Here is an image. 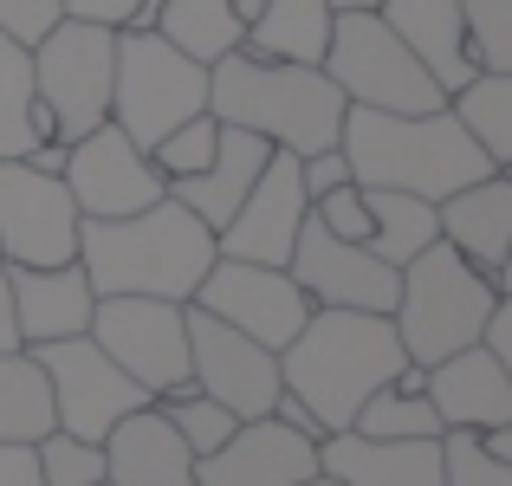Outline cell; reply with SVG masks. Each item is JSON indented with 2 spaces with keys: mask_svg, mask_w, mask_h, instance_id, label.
<instances>
[{
  "mask_svg": "<svg viewBox=\"0 0 512 486\" xmlns=\"http://www.w3.org/2000/svg\"><path fill=\"white\" fill-rule=\"evenodd\" d=\"M78 201L59 175L26 156L0 162V266H65L78 260Z\"/></svg>",
  "mask_w": 512,
  "mask_h": 486,
  "instance_id": "11",
  "label": "cell"
},
{
  "mask_svg": "<svg viewBox=\"0 0 512 486\" xmlns=\"http://www.w3.org/2000/svg\"><path fill=\"white\" fill-rule=\"evenodd\" d=\"M39 137V104H33V52L0 39V162L33 156Z\"/></svg>",
  "mask_w": 512,
  "mask_h": 486,
  "instance_id": "30",
  "label": "cell"
},
{
  "mask_svg": "<svg viewBox=\"0 0 512 486\" xmlns=\"http://www.w3.org/2000/svg\"><path fill=\"white\" fill-rule=\"evenodd\" d=\"M195 312L234 324L240 337H253V344L266 350H286L292 337H299L305 312H312V299H305L299 286H292L286 266H260V260H221L214 253V266L201 273L195 286Z\"/></svg>",
  "mask_w": 512,
  "mask_h": 486,
  "instance_id": "12",
  "label": "cell"
},
{
  "mask_svg": "<svg viewBox=\"0 0 512 486\" xmlns=\"http://www.w3.org/2000/svg\"><path fill=\"white\" fill-rule=\"evenodd\" d=\"M383 0H331V13H376Z\"/></svg>",
  "mask_w": 512,
  "mask_h": 486,
  "instance_id": "44",
  "label": "cell"
},
{
  "mask_svg": "<svg viewBox=\"0 0 512 486\" xmlns=\"http://www.w3.org/2000/svg\"><path fill=\"white\" fill-rule=\"evenodd\" d=\"M448 111L493 169H512V72H474L448 91Z\"/></svg>",
  "mask_w": 512,
  "mask_h": 486,
  "instance_id": "27",
  "label": "cell"
},
{
  "mask_svg": "<svg viewBox=\"0 0 512 486\" xmlns=\"http://www.w3.org/2000/svg\"><path fill=\"white\" fill-rule=\"evenodd\" d=\"M208 111V65L175 52L163 33L117 26V65H111V124L137 150L169 137L182 117Z\"/></svg>",
  "mask_w": 512,
  "mask_h": 486,
  "instance_id": "8",
  "label": "cell"
},
{
  "mask_svg": "<svg viewBox=\"0 0 512 486\" xmlns=\"http://www.w3.org/2000/svg\"><path fill=\"white\" fill-rule=\"evenodd\" d=\"M474 344H480V350H493V357H500L506 370H512V299H506V292L493 299V312H487V324H480Z\"/></svg>",
  "mask_w": 512,
  "mask_h": 486,
  "instance_id": "39",
  "label": "cell"
},
{
  "mask_svg": "<svg viewBox=\"0 0 512 486\" xmlns=\"http://www.w3.org/2000/svg\"><path fill=\"white\" fill-rule=\"evenodd\" d=\"M150 33H163L169 46L188 52L195 65H214V59H227V52L247 39V20H240L227 0H163Z\"/></svg>",
  "mask_w": 512,
  "mask_h": 486,
  "instance_id": "28",
  "label": "cell"
},
{
  "mask_svg": "<svg viewBox=\"0 0 512 486\" xmlns=\"http://www.w3.org/2000/svg\"><path fill=\"white\" fill-rule=\"evenodd\" d=\"M208 111H214V124L253 130V137H266L286 156H312L338 143L350 104L318 65L260 59V52L234 46L227 59L208 65Z\"/></svg>",
  "mask_w": 512,
  "mask_h": 486,
  "instance_id": "3",
  "label": "cell"
},
{
  "mask_svg": "<svg viewBox=\"0 0 512 486\" xmlns=\"http://www.w3.org/2000/svg\"><path fill=\"white\" fill-rule=\"evenodd\" d=\"M493 299H500V286H493L480 266H467L448 240L422 247L402 266L396 312H389V324H396V337H402V357L428 370V363L467 350L480 337V324H487Z\"/></svg>",
  "mask_w": 512,
  "mask_h": 486,
  "instance_id": "5",
  "label": "cell"
},
{
  "mask_svg": "<svg viewBox=\"0 0 512 486\" xmlns=\"http://www.w3.org/2000/svg\"><path fill=\"white\" fill-rule=\"evenodd\" d=\"M299 486H338V480H331V474H305Z\"/></svg>",
  "mask_w": 512,
  "mask_h": 486,
  "instance_id": "46",
  "label": "cell"
},
{
  "mask_svg": "<svg viewBox=\"0 0 512 486\" xmlns=\"http://www.w3.org/2000/svg\"><path fill=\"white\" fill-rule=\"evenodd\" d=\"M227 7H234L240 20H253V13H260V0H227Z\"/></svg>",
  "mask_w": 512,
  "mask_h": 486,
  "instance_id": "45",
  "label": "cell"
},
{
  "mask_svg": "<svg viewBox=\"0 0 512 486\" xmlns=\"http://www.w3.org/2000/svg\"><path fill=\"white\" fill-rule=\"evenodd\" d=\"M150 409H156V415H163V422L175 428V441H182V448L195 454V461H201V454H214V448H221V441L240 428L234 415H227L221 402H208L195 383H182V389H169V396H156Z\"/></svg>",
  "mask_w": 512,
  "mask_h": 486,
  "instance_id": "32",
  "label": "cell"
},
{
  "mask_svg": "<svg viewBox=\"0 0 512 486\" xmlns=\"http://www.w3.org/2000/svg\"><path fill=\"white\" fill-rule=\"evenodd\" d=\"M104 480L111 486H195V454L175 441L156 409H137L104 435Z\"/></svg>",
  "mask_w": 512,
  "mask_h": 486,
  "instance_id": "23",
  "label": "cell"
},
{
  "mask_svg": "<svg viewBox=\"0 0 512 486\" xmlns=\"http://www.w3.org/2000/svg\"><path fill=\"white\" fill-rule=\"evenodd\" d=\"M350 182V156L331 143V150H312V156H299V188H305V201H318V195H331V188H344Z\"/></svg>",
  "mask_w": 512,
  "mask_h": 486,
  "instance_id": "38",
  "label": "cell"
},
{
  "mask_svg": "<svg viewBox=\"0 0 512 486\" xmlns=\"http://www.w3.org/2000/svg\"><path fill=\"white\" fill-rule=\"evenodd\" d=\"M292 286L305 292L312 305H331V312H396V266L376 260L363 240H338L305 214L299 240H292V260H286Z\"/></svg>",
  "mask_w": 512,
  "mask_h": 486,
  "instance_id": "15",
  "label": "cell"
},
{
  "mask_svg": "<svg viewBox=\"0 0 512 486\" xmlns=\"http://www.w3.org/2000/svg\"><path fill=\"white\" fill-rule=\"evenodd\" d=\"M214 137H221L214 111H195V117H182V124H175L169 137H156L143 156L156 162V175H163V182H182V175L208 169V156H214Z\"/></svg>",
  "mask_w": 512,
  "mask_h": 486,
  "instance_id": "36",
  "label": "cell"
},
{
  "mask_svg": "<svg viewBox=\"0 0 512 486\" xmlns=\"http://www.w3.org/2000/svg\"><path fill=\"white\" fill-rule=\"evenodd\" d=\"M318 72L344 91V104H363V111L422 117V111H441V104H448V91L428 78V65L415 59L376 13H331V39H325Z\"/></svg>",
  "mask_w": 512,
  "mask_h": 486,
  "instance_id": "7",
  "label": "cell"
},
{
  "mask_svg": "<svg viewBox=\"0 0 512 486\" xmlns=\"http://www.w3.org/2000/svg\"><path fill=\"white\" fill-rule=\"evenodd\" d=\"M72 20H98V26H130V7L137 0H59Z\"/></svg>",
  "mask_w": 512,
  "mask_h": 486,
  "instance_id": "41",
  "label": "cell"
},
{
  "mask_svg": "<svg viewBox=\"0 0 512 486\" xmlns=\"http://www.w3.org/2000/svg\"><path fill=\"white\" fill-rule=\"evenodd\" d=\"M33 363L46 370L52 389V428L78 441H104L124 415L150 409L143 383H130L91 337H59V344H33Z\"/></svg>",
  "mask_w": 512,
  "mask_h": 486,
  "instance_id": "10",
  "label": "cell"
},
{
  "mask_svg": "<svg viewBox=\"0 0 512 486\" xmlns=\"http://www.w3.org/2000/svg\"><path fill=\"white\" fill-rule=\"evenodd\" d=\"M441 486H512V461L480 441V428H441Z\"/></svg>",
  "mask_w": 512,
  "mask_h": 486,
  "instance_id": "35",
  "label": "cell"
},
{
  "mask_svg": "<svg viewBox=\"0 0 512 486\" xmlns=\"http://www.w3.org/2000/svg\"><path fill=\"white\" fill-rule=\"evenodd\" d=\"M474 72H512V0H454Z\"/></svg>",
  "mask_w": 512,
  "mask_h": 486,
  "instance_id": "34",
  "label": "cell"
},
{
  "mask_svg": "<svg viewBox=\"0 0 512 486\" xmlns=\"http://www.w3.org/2000/svg\"><path fill=\"white\" fill-rule=\"evenodd\" d=\"M52 428V389L33 350H0V441H26L33 448Z\"/></svg>",
  "mask_w": 512,
  "mask_h": 486,
  "instance_id": "29",
  "label": "cell"
},
{
  "mask_svg": "<svg viewBox=\"0 0 512 486\" xmlns=\"http://www.w3.org/2000/svg\"><path fill=\"white\" fill-rule=\"evenodd\" d=\"M363 208H370V240H363V247H370L376 260H389L396 273L422 247L441 240L435 201H422V195H402V188H363Z\"/></svg>",
  "mask_w": 512,
  "mask_h": 486,
  "instance_id": "26",
  "label": "cell"
},
{
  "mask_svg": "<svg viewBox=\"0 0 512 486\" xmlns=\"http://www.w3.org/2000/svg\"><path fill=\"white\" fill-rule=\"evenodd\" d=\"M305 214H312V201H305V188H299V156L273 150L266 169H260V182H253L247 195H240V208L214 227V253H221V260L286 266Z\"/></svg>",
  "mask_w": 512,
  "mask_h": 486,
  "instance_id": "16",
  "label": "cell"
},
{
  "mask_svg": "<svg viewBox=\"0 0 512 486\" xmlns=\"http://www.w3.org/2000/svg\"><path fill=\"white\" fill-rule=\"evenodd\" d=\"M7 292H13V324H20V350L33 344H59V337H85L91 331V292L85 266H7Z\"/></svg>",
  "mask_w": 512,
  "mask_h": 486,
  "instance_id": "19",
  "label": "cell"
},
{
  "mask_svg": "<svg viewBox=\"0 0 512 486\" xmlns=\"http://www.w3.org/2000/svg\"><path fill=\"white\" fill-rule=\"evenodd\" d=\"M422 396L435 402L441 428H500V422H512V370L480 344L428 363Z\"/></svg>",
  "mask_w": 512,
  "mask_h": 486,
  "instance_id": "20",
  "label": "cell"
},
{
  "mask_svg": "<svg viewBox=\"0 0 512 486\" xmlns=\"http://www.w3.org/2000/svg\"><path fill=\"white\" fill-rule=\"evenodd\" d=\"M59 182L72 188V201H78L85 221H117V214H137V208H150V201L169 195V182L156 175V162L143 156L111 117H104L98 130H85L78 143H65Z\"/></svg>",
  "mask_w": 512,
  "mask_h": 486,
  "instance_id": "14",
  "label": "cell"
},
{
  "mask_svg": "<svg viewBox=\"0 0 512 486\" xmlns=\"http://www.w3.org/2000/svg\"><path fill=\"white\" fill-rule=\"evenodd\" d=\"M331 39V0H260V13L247 20L240 46L260 59H292V65H318Z\"/></svg>",
  "mask_w": 512,
  "mask_h": 486,
  "instance_id": "25",
  "label": "cell"
},
{
  "mask_svg": "<svg viewBox=\"0 0 512 486\" xmlns=\"http://www.w3.org/2000/svg\"><path fill=\"white\" fill-rule=\"evenodd\" d=\"M318 474L338 486H441V435L435 441H376L357 428L318 435Z\"/></svg>",
  "mask_w": 512,
  "mask_h": 486,
  "instance_id": "21",
  "label": "cell"
},
{
  "mask_svg": "<svg viewBox=\"0 0 512 486\" xmlns=\"http://www.w3.org/2000/svg\"><path fill=\"white\" fill-rule=\"evenodd\" d=\"M266 156H273V143H266V137H253V130H234V124H221V137H214V156H208V169H195V175H182V182H169V195L182 201V208L195 214L201 227H221L227 214L240 208V195H247V188L260 182Z\"/></svg>",
  "mask_w": 512,
  "mask_h": 486,
  "instance_id": "22",
  "label": "cell"
},
{
  "mask_svg": "<svg viewBox=\"0 0 512 486\" xmlns=\"http://www.w3.org/2000/svg\"><path fill=\"white\" fill-rule=\"evenodd\" d=\"M305 474H318V441L273 415L240 422L221 448L195 461V486H299Z\"/></svg>",
  "mask_w": 512,
  "mask_h": 486,
  "instance_id": "17",
  "label": "cell"
},
{
  "mask_svg": "<svg viewBox=\"0 0 512 486\" xmlns=\"http://www.w3.org/2000/svg\"><path fill=\"white\" fill-rule=\"evenodd\" d=\"M273 422H286V428H299V435H325V428H318V415L312 409H305V402L299 396H286V389H279V402H273Z\"/></svg>",
  "mask_w": 512,
  "mask_h": 486,
  "instance_id": "42",
  "label": "cell"
},
{
  "mask_svg": "<svg viewBox=\"0 0 512 486\" xmlns=\"http://www.w3.org/2000/svg\"><path fill=\"white\" fill-rule=\"evenodd\" d=\"M111 65H117V26L72 20L65 13L46 39L33 46V104L39 137L78 143L111 117Z\"/></svg>",
  "mask_w": 512,
  "mask_h": 486,
  "instance_id": "6",
  "label": "cell"
},
{
  "mask_svg": "<svg viewBox=\"0 0 512 486\" xmlns=\"http://www.w3.org/2000/svg\"><path fill=\"white\" fill-rule=\"evenodd\" d=\"M78 266L98 299H175L188 305L214 266V227H201L175 195L117 221H78Z\"/></svg>",
  "mask_w": 512,
  "mask_h": 486,
  "instance_id": "1",
  "label": "cell"
},
{
  "mask_svg": "<svg viewBox=\"0 0 512 486\" xmlns=\"http://www.w3.org/2000/svg\"><path fill=\"white\" fill-rule=\"evenodd\" d=\"M376 20H383L389 33H396L402 46L428 65V78H435L441 91H454V85L474 78V59H467V26H461V7H454V0H383Z\"/></svg>",
  "mask_w": 512,
  "mask_h": 486,
  "instance_id": "24",
  "label": "cell"
},
{
  "mask_svg": "<svg viewBox=\"0 0 512 486\" xmlns=\"http://www.w3.org/2000/svg\"><path fill=\"white\" fill-rule=\"evenodd\" d=\"M435 227L467 266L493 279V286H512L506 279V253H512V169H493L480 182L454 188V195L435 201Z\"/></svg>",
  "mask_w": 512,
  "mask_h": 486,
  "instance_id": "18",
  "label": "cell"
},
{
  "mask_svg": "<svg viewBox=\"0 0 512 486\" xmlns=\"http://www.w3.org/2000/svg\"><path fill=\"white\" fill-rule=\"evenodd\" d=\"M85 337L130 383H143L150 402L188 383V305L175 299H98Z\"/></svg>",
  "mask_w": 512,
  "mask_h": 486,
  "instance_id": "9",
  "label": "cell"
},
{
  "mask_svg": "<svg viewBox=\"0 0 512 486\" xmlns=\"http://www.w3.org/2000/svg\"><path fill=\"white\" fill-rule=\"evenodd\" d=\"M0 350H20V324H13V292H7V266H0Z\"/></svg>",
  "mask_w": 512,
  "mask_h": 486,
  "instance_id": "43",
  "label": "cell"
},
{
  "mask_svg": "<svg viewBox=\"0 0 512 486\" xmlns=\"http://www.w3.org/2000/svg\"><path fill=\"white\" fill-rule=\"evenodd\" d=\"M338 150L350 156V182L357 188H402V195H422V201H441L454 188L493 175V162L454 124L448 104L422 111V117L350 104L344 130H338Z\"/></svg>",
  "mask_w": 512,
  "mask_h": 486,
  "instance_id": "4",
  "label": "cell"
},
{
  "mask_svg": "<svg viewBox=\"0 0 512 486\" xmlns=\"http://www.w3.org/2000/svg\"><path fill=\"white\" fill-rule=\"evenodd\" d=\"M33 467H39V486H98L104 480V441H78V435H46L33 441Z\"/></svg>",
  "mask_w": 512,
  "mask_h": 486,
  "instance_id": "33",
  "label": "cell"
},
{
  "mask_svg": "<svg viewBox=\"0 0 512 486\" xmlns=\"http://www.w3.org/2000/svg\"><path fill=\"white\" fill-rule=\"evenodd\" d=\"M0 486H39V467H33L26 441H0Z\"/></svg>",
  "mask_w": 512,
  "mask_h": 486,
  "instance_id": "40",
  "label": "cell"
},
{
  "mask_svg": "<svg viewBox=\"0 0 512 486\" xmlns=\"http://www.w3.org/2000/svg\"><path fill=\"white\" fill-rule=\"evenodd\" d=\"M98 486H111V480H98Z\"/></svg>",
  "mask_w": 512,
  "mask_h": 486,
  "instance_id": "47",
  "label": "cell"
},
{
  "mask_svg": "<svg viewBox=\"0 0 512 486\" xmlns=\"http://www.w3.org/2000/svg\"><path fill=\"white\" fill-rule=\"evenodd\" d=\"M357 435H376V441H435L441 435V415L422 389H402V383H383L363 396V409L350 415Z\"/></svg>",
  "mask_w": 512,
  "mask_h": 486,
  "instance_id": "31",
  "label": "cell"
},
{
  "mask_svg": "<svg viewBox=\"0 0 512 486\" xmlns=\"http://www.w3.org/2000/svg\"><path fill=\"white\" fill-rule=\"evenodd\" d=\"M59 20H65L59 0H0V39H13V46H26V52H33Z\"/></svg>",
  "mask_w": 512,
  "mask_h": 486,
  "instance_id": "37",
  "label": "cell"
},
{
  "mask_svg": "<svg viewBox=\"0 0 512 486\" xmlns=\"http://www.w3.org/2000/svg\"><path fill=\"white\" fill-rule=\"evenodd\" d=\"M188 383L208 402H221L234 422H260L279 402V350L253 344L234 324L188 305Z\"/></svg>",
  "mask_w": 512,
  "mask_h": 486,
  "instance_id": "13",
  "label": "cell"
},
{
  "mask_svg": "<svg viewBox=\"0 0 512 486\" xmlns=\"http://www.w3.org/2000/svg\"><path fill=\"white\" fill-rule=\"evenodd\" d=\"M402 337L383 312H331L312 305L286 350H279V389L318 415V428H350L363 396L402 376Z\"/></svg>",
  "mask_w": 512,
  "mask_h": 486,
  "instance_id": "2",
  "label": "cell"
}]
</instances>
